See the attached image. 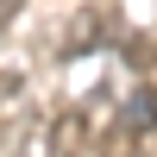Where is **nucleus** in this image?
<instances>
[{
  "label": "nucleus",
  "instance_id": "nucleus-3",
  "mask_svg": "<svg viewBox=\"0 0 157 157\" xmlns=\"http://www.w3.org/2000/svg\"><path fill=\"white\" fill-rule=\"evenodd\" d=\"M19 13H25V0H0V38H6V25L19 19Z\"/></svg>",
  "mask_w": 157,
  "mask_h": 157
},
{
  "label": "nucleus",
  "instance_id": "nucleus-1",
  "mask_svg": "<svg viewBox=\"0 0 157 157\" xmlns=\"http://www.w3.org/2000/svg\"><path fill=\"white\" fill-rule=\"evenodd\" d=\"M101 25H107V13H101V6H82L75 19H63V38H57V57L69 63V57H88L94 44H107V32H101Z\"/></svg>",
  "mask_w": 157,
  "mask_h": 157
},
{
  "label": "nucleus",
  "instance_id": "nucleus-2",
  "mask_svg": "<svg viewBox=\"0 0 157 157\" xmlns=\"http://www.w3.org/2000/svg\"><path fill=\"white\" fill-rule=\"evenodd\" d=\"M25 101H32V88H25L19 69H0V126H19Z\"/></svg>",
  "mask_w": 157,
  "mask_h": 157
}]
</instances>
